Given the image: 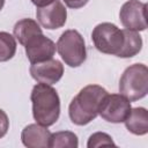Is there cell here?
Wrapping results in <instances>:
<instances>
[{"instance_id": "6da1fadb", "label": "cell", "mask_w": 148, "mask_h": 148, "mask_svg": "<svg viewBox=\"0 0 148 148\" xmlns=\"http://www.w3.org/2000/svg\"><path fill=\"white\" fill-rule=\"evenodd\" d=\"M108 91L98 84H89L82 88L72 99L68 106V116L73 124L83 126L98 116L99 105Z\"/></svg>"}, {"instance_id": "7a4b0ae2", "label": "cell", "mask_w": 148, "mask_h": 148, "mask_svg": "<svg viewBox=\"0 0 148 148\" xmlns=\"http://www.w3.org/2000/svg\"><path fill=\"white\" fill-rule=\"evenodd\" d=\"M30 99L37 124L49 127L57 123L60 116V98L52 86L38 82L31 90Z\"/></svg>"}, {"instance_id": "3957f363", "label": "cell", "mask_w": 148, "mask_h": 148, "mask_svg": "<svg viewBox=\"0 0 148 148\" xmlns=\"http://www.w3.org/2000/svg\"><path fill=\"white\" fill-rule=\"evenodd\" d=\"M119 92L130 102L143 98L148 92V68L145 64L128 66L120 76Z\"/></svg>"}, {"instance_id": "277c9868", "label": "cell", "mask_w": 148, "mask_h": 148, "mask_svg": "<svg viewBox=\"0 0 148 148\" xmlns=\"http://www.w3.org/2000/svg\"><path fill=\"white\" fill-rule=\"evenodd\" d=\"M57 51L62 61L69 67H79L87 59V49L82 35L74 29L64 31L57 44Z\"/></svg>"}, {"instance_id": "5b68a950", "label": "cell", "mask_w": 148, "mask_h": 148, "mask_svg": "<svg viewBox=\"0 0 148 148\" xmlns=\"http://www.w3.org/2000/svg\"><path fill=\"white\" fill-rule=\"evenodd\" d=\"M91 39L95 47L99 52L104 54L117 56L124 44V34L123 30L116 24L103 22L94 28L91 32Z\"/></svg>"}, {"instance_id": "8992f818", "label": "cell", "mask_w": 148, "mask_h": 148, "mask_svg": "<svg viewBox=\"0 0 148 148\" xmlns=\"http://www.w3.org/2000/svg\"><path fill=\"white\" fill-rule=\"evenodd\" d=\"M131 102L121 94H106L99 105L98 114L109 123H124L131 110Z\"/></svg>"}, {"instance_id": "52a82bcc", "label": "cell", "mask_w": 148, "mask_h": 148, "mask_svg": "<svg viewBox=\"0 0 148 148\" xmlns=\"http://www.w3.org/2000/svg\"><path fill=\"white\" fill-rule=\"evenodd\" d=\"M147 5L139 0L126 1L119 12V20L125 29L134 31H143L147 28L146 20Z\"/></svg>"}, {"instance_id": "ba28073f", "label": "cell", "mask_w": 148, "mask_h": 148, "mask_svg": "<svg viewBox=\"0 0 148 148\" xmlns=\"http://www.w3.org/2000/svg\"><path fill=\"white\" fill-rule=\"evenodd\" d=\"M36 17L43 28L49 30L59 29L67 21V9L60 0H54L47 6L37 7Z\"/></svg>"}, {"instance_id": "9c48e42d", "label": "cell", "mask_w": 148, "mask_h": 148, "mask_svg": "<svg viewBox=\"0 0 148 148\" xmlns=\"http://www.w3.org/2000/svg\"><path fill=\"white\" fill-rule=\"evenodd\" d=\"M25 54L30 64L42 62L49 59H52L56 54V44L52 39L44 36L43 34L31 38L25 45Z\"/></svg>"}, {"instance_id": "30bf717a", "label": "cell", "mask_w": 148, "mask_h": 148, "mask_svg": "<svg viewBox=\"0 0 148 148\" xmlns=\"http://www.w3.org/2000/svg\"><path fill=\"white\" fill-rule=\"evenodd\" d=\"M30 75L34 80L40 83L54 84L64 75V65L57 59H49L42 62L31 64Z\"/></svg>"}, {"instance_id": "8fae6325", "label": "cell", "mask_w": 148, "mask_h": 148, "mask_svg": "<svg viewBox=\"0 0 148 148\" xmlns=\"http://www.w3.org/2000/svg\"><path fill=\"white\" fill-rule=\"evenodd\" d=\"M51 132L46 126L40 124H29L22 130L21 140L28 148H46L49 147Z\"/></svg>"}, {"instance_id": "7c38bea8", "label": "cell", "mask_w": 148, "mask_h": 148, "mask_svg": "<svg viewBox=\"0 0 148 148\" xmlns=\"http://www.w3.org/2000/svg\"><path fill=\"white\" fill-rule=\"evenodd\" d=\"M124 123L126 128L134 135H145L148 133V112L145 108H131Z\"/></svg>"}, {"instance_id": "4fadbf2b", "label": "cell", "mask_w": 148, "mask_h": 148, "mask_svg": "<svg viewBox=\"0 0 148 148\" xmlns=\"http://www.w3.org/2000/svg\"><path fill=\"white\" fill-rule=\"evenodd\" d=\"M13 32L14 37L23 46L35 36L43 34L39 23L32 18H22L17 21L13 28Z\"/></svg>"}, {"instance_id": "5bb4252c", "label": "cell", "mask_w": 148, "mask_h": 148, "mask_svg": "<svg viewBox=\"0 0 148 148\" xmlns=\"http://www.w3.org/2000/svg\"><path fill=\"white\" fill-rule=\"evenodd\" d=\"M124 34V44L120 52L117 54L119 58H132L136 56L142 49V38L139 35V31L123 29Z\"/></svg>"}, {"instance_id": "9a60e30c", "label": "cell", "mask_w": 148, "mask_h": 148, "mask_svg": "<svg viewBox=\"0 0 148 148\" xmlns=\"http://www.w3.org/2000/svg\"><path fill=\"white\" fill-rule=\"evenodd\" d=\"M50 148H77L79 147V139L75 133L71 131H60L56 133H51Z\"/></svg>"}, {"instance_id": "2e32d148", "label": "cell", "mask_w": 148, "mask_h": 148, "mask_svg": "<svg viewBox=\"0 0 148 148\" xmlns=\"http://www.w3.org/2000/svg\"><path fill=\"white\" fill-rule=\"evenodd\" d=\"M16 53V39L6 31H0V62L10 60Z\"/></svg>"}, {"instance_id": "e0dca14e", "label": "cell", "mask_w": 148, "mask_h": 148, "mask_svg": "<svg viewBox=\"0 0 148 148\" xmlns=\"http://www.w3.org/2000/svg\"><path fill=\"white\" fill-rule=\"evenodd\" d=\"M101 146H116V143L113 142L112 138L104 132H96V133L91 134L88 139L87 147L96 148V147H101Z\"/></svg>"}, {"instance_id": "ac0fdd59", "label": "cell", "mask_w": 148, "mask_h": 148, "mask_svg": "<svg viewBox=\"0 0 148 148\" xmlns=\"http://www.w3.org/2000/svg\"><path fill=\"white\" fill-rule=\"evenodd\" d=\"M9 130V119L7 113L0 109V139L3 138Z\"/></svg>"}, {"instance_id": "d6986e66", "label": "cell", "mask_w": 148, "mask_h": 148, "mask_svg": "<svg viewBox=\"0 0 148 148\" xmlns=\"http://www.w3.org/2000/svg\"><path fill=\"white\" fill-rule=\"evenodd\" d=\"M62 1L65 2V5L68 8L79 9V8H82L83 6H86L89 0H62Z\"/></svg>"}, {"instance_id": "ffe728a7", "label": "cell", "mask_w": 148, "mask_h": 148, "mask_svg": "<svg viewBox=\"0 0 148 148\" xmlns=\"http://www.w3.org/2000/svg\"><path fill=\"white\" fill-rule=\"evenodd\" d=\"M54 0H31V2L36 6V7H44L47 6L50 3H52Z\"/></svg>"}, {"instance_id": "44dd1931", "label": "cell", "mask_w": 148, "mask_h": 148, "mask_svg": "<svg viewBox=\"0 0 148 148\" xmlns=\"http://www.w3.org/2000/svg\"><path fill=\"white\" fill-rule=\"evenodd\" d=\"M5 1H6V0H0V10L3 8V6H5Z\"/></svg>"}]
</instances>
